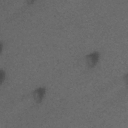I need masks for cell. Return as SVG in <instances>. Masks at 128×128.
<instances>
[{
    "label": "cell",
    "instance_id": "1",
    "mask_svg": "<svg viewBox=\"0 0 128 128\" xmlns=\"http://www.w3.org/2000/svg\"><path fill=\"white\" fill-rule=\"evenodd\" d=\"M99 54L98 52L91 53L86 56V60L88 65L90 67H92L96 65L98 61Z\"/></svg>",
    "mask_w": 128,
    "mask_h": 128
},
{
    "label": "cell",
    "instance_id": "2",
    "mask_svg": "<svg viewBox=\"0 0 128 128\" xmlns=\"http://www.w3.org/2000/svg\"><path fill=\"white\" fill-rule=\"evenodd\" d=\"M45 92V88H40L35 90L34 92V100L37 102H40L43 97Z\"/></svg>",
    "mask_w": 128,
    "mask_h": 128
},
{
    "label": "cell",
    "instance_id": "3",
    "mask_svg": "<svg viewBox=\"0 0 128 128\" xmlns=\"http://www.w3.org/2000/svg\"><path fill=\"white\" fill-rule=\"evenodd\" d=\"M4 76V74L3 72V71L2 70H0V80H1V82H2V80L4 79V78H3Z\"/></svg>",
    "mask_w": 128,
    "mask_h": 128
}]
</instances>
